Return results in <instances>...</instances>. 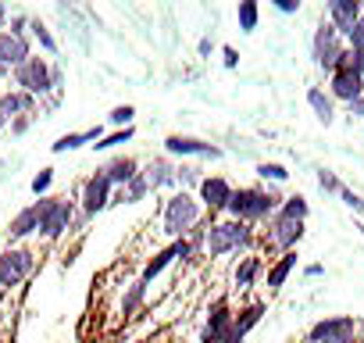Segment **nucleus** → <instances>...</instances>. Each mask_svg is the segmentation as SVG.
<instances>
[{
	"instance_id": "1",
	"label": "nucleus",
	"mask_w": 364,
	"mask_h": 343,
	"mask_svg": "<svg viewBox=\"0 0 364 343\" xmlns=\"http://www.w3.org/2000/svg\"><path fill=\"white\" fill-rule=\"evenodd\" d=\"M204 222V208L190 190H175L171 197H164L161 204V233L175 243V240H186L197 226Z\"/></svg>"
},
{
	"instance_id": "2",
	"label": "nucleus",
	"mask_w": 364,
	"mask_h": 343,
	"mask_svg": "<svg viewBox=\"0 0 364 343\" xmlns=\"http://www.w3.org/2000/svg\"><path fill=\"white\" fill-rule=\"evenodd\" d=\"M257 247V229L236 218H215L208 226V258H229V254H254Z\"/></svg>"
},
{
	"instance_id": "3",
	"label": "nucleus",
	"mask_w": 364,
	"mask_h": 343,
	"mask_svg": "<svg viewBox=\"0 0 364 343\" xmlns=\"http://www.w3.org/2000/svg\"><path fill=\"white\" fill-rule=\"evenodd\" d=\"M282 197L272 190V186H240L225 208L229 218L236 222H247V226H257V222H272V215L279 211Z\"/></svg>"
},
{
	"instance_id": "4",
	"label": "nucleus",
	"mask_w": 364,
	"mask_h": 343,
	"mask_svg": "<svg viewBox=\"0 0 364 343\" xmlns=\"http://www.w3.org/2000/svg\"><path fill=\"white\" fill-rule=\"evenodd\" d=\"M61 68H54L47 58H40V54H33L29 61H22L15 72H11V83H15V90H22V93H29V97H47V93H54V90H61Z\"/></svg>"
},
{
	"instance_id": "5",
	"label": "nucleus",
	"mask_w": 364,
	"mask_h": 343,
	"mask_svg": "<svg viewBox=\"0 0 364 343\" xmlns=\"http://www.w3.org/2000/svg\"><path fill=\"white\" fill-rule=\"evenodd\" d=\"M36 208H40V233L36 236H43L47 243L61 240L75 222V201H68V197H40Z\"/></svg>"
},
{
	"instance_id": "6",
	"label": "nucleus",
	"mask_w": 364,
	"mask_h": 343,
	"mask_svg": "<svg viewBox=\"0 0 364 343\" xmlns=\"http://www.w3.org/2000/svg\"><path fill=\"white\" fill-rule=\"evenodd\" d=\"M343 54H346V40H343L328 22H321V26L314 29V36H311V58H314V65L332 75V72H339Z\"/></svg>"
},
{
	"instance_id": "7",
	"label": "nucleus",
	"mask_w": 364,
	"mask_h": 343,
	"mask_svg": "<svg viewBox=\"0 0 364 343\" xmlns=\"http://www.w3.org/2000/svg\"><path fill=\"white\" fill-rule=\"evenodd\" d=\"M36 268V254L29 247L8 243V250H0V290H15L22 286Z\"/></svg>"
},
{
	"instance_id": "8",
	"label": "nucleus",
	"mask_w": 364,
	"mask_h": 343,
	"mask_svg": "<svg viewBox=\"0 0 364 343\" xmlns=\"http://www.w3.org/2000/svg\"><path fill=\"white\" fill-rule=\"evenodd\" d=\"M232 194H236V186H232L225 176H204L200 186H197V201H200V208H204L211 218H215V215H225Z\"/></svg>"
},
{
	"instance_id": "9",
	"label": "nucleus",
	"mask_w": 364,
	"mask_h": 343,
	"mask_svg": "<svg viewBox=\"0 0 364 343\" xmlns=\"http://www.w3.org/2000/svg\"><path fill=\"white\" fill-rule=\"evenodd\" d=\"M304 233H307V222H296V218H279V215H272L264 243H268V247H275L279 254H289V250H296V247H300Z\"/></svg>"
},
{
	"instance_id": "10",
	"label": "nucleus",
	"mask_w": 364,
	"mask_h": 343,
	"mask_svg": "<svg viewBox=\"0 0 364 343\" xmlns=\"http://www.w3.org/2000/svg\"><path fill=\"white\" fill-rule=\"evenodd\" d=\"M232 322H236V307L225 297H218L208 311L204 329H200V343H225V336L232 332Z\"/></svg>"
},
{
	"instance_id": "11",
	"label": "nucleus",
	"mask_w": 364,
	"mask_h": 343,
	"mask_svg": "<svg viewBox=\"0 0 364 343\" xmlns=\"http://www.w3.org/2000/svg\"><path fill=\"white\" fill-rule=\"evenodd\" d=\"M33 58V43L22 36H11L8 29H0V79H11V72Z\"/></svg>"
},
{
	"instance_id": "12",
	"label": "nucleus",
	"mask_w": 364,
	"mask_h": 343,
	"mask_svg": "<svg viewBox=\"0 0 364 343\" xmlns=\"http://www.w3.org/2000/svg\"><path fill=\"white\" fill-rule=\"evenodd\" d=\"M111 194H114V186L107 183V176H104V172L97 168L93 172V176L82 183V197H79V204H82V215H100L107 204H111Z\"/></svg>"
},
{
	"instance_id": "13",
	"label": "nucleus",
	"mask_w": 364,
	"mask_h": 343,
	"mask_svg": "<svg viewBox=\"0 0 364 343\" xmlns=\"http://www.w3.org/2000/svg\"><path fill=\"white\" fill-rule=\"evenodd\" d=\"M164 154H171V157H222V147H215L208 139H197V136L171 132L164 139Z\"/></svg>"
},
{
	"instance_id": "14",
	"label": "nucleus",
	"mask_w": 364,
	"mask_h": 343,
	"mask_svg": "<svg viewBox=\"0 0 364 343\" xmlns=\"http://www.w3.org/2000/svg\"><path fill=\"white\" fill-rule=\"evenodd\" d=\"M350 332H357V318L353 315H332V318H321L307 329V343H325V339L350 336Z\"/></svg>"
},
{
	"instance_id": "15",
	"label": "nucleus",
	"mask_w": 364,
	"mask_h": 343,
	"mask_svg": "<svg viewBox=\"0 0 364 343\" xmlns=\"http://www.w3.org/2000/svg\"><path fill=\"white\" fill-rule=\"evenodd\" d=\"M360 22V0H328V26L346 40Z\"/></svg>"
},
{
	"instance_id": "16",
	"label": "nucleus",
	"mask_w": 364,
	"mask_h": 343,
	"mask_svg": "<svg viewBox=\"0 0 364 343\" xmlns=\"http://www.w3.org/2000/svg\"><path fill=\"white\" fill-rule=\"evenodd\" d=\"M143 176H146V183H150V194H157V190H178V164H171L168 157H154L146 168H143Z\"/></svg>"
},
{
	"instance_id": "17",
	"label": "nucleus",
	"mask_w": 364,
	"mask_h": 343,
	"mask_svg": "<svg viewBox=\"0 0 364 343\" xmlns=\"http://www.w3.org/2000/svg\"><path fill=\"white\" fill-rule=\"evenodd\" d=\"M100 172L107 176V183H111V186H118V190H122V186H129V183L139 176L143 168H139V161H136L132 154H118V157H111Z\"/></svg>"
},
{
	"instance_id": "18",
	"label": "nucleus",
	"mask_w": 364,
	"mask_h": 343,
	"mask_svg": "<svg viewBox=\"0 0 364 343\" xmlns=\"http://www.w3.org/2000/svg\"><path fill=\"white\" fill-rule=\"evenodd\" d=\"M33 107H36V97H29L22 90H4V93H0V118H4V122L29 118Z\"/></svg>"
},
{
	"instance_id": "19",
	"label": "nucleus",
	"mask_w": 364,
	"mask_h": 343,
	"mask_svg": "<svg viewBox=\"0 0 364 343\" xmlns=\"http://www.w3.org/2000/svg\"><path fill=\"white\" fill-rule=\"evenodd\" d=\"M360 93H364V79H360V75H353V72H346V68L332 72V83H328V97H332V100L353 104Z\"/></svg>"
},
{
	"instance_id": "20",
	"label": "nucleus",
	"mask_w": 364,
	"mask_h": 343,
	"mask_svg": "<svg viewBox=\"0 0 364 343\" xmlns=\"http://www.w3.org/2000/svg\"><path fill=\"white\" fill-rule=\"evenodd\" d=\"M36 233H40V208L29 204V208H22V211L11 218L8 240H11V243H22V240H29V236H36Z\"/></svg>"
},
{
	"instance_id": "21",
	"label": "nucleus",
	"mask_w": 364,
	"mask_h": 343,
	"mask_svg": "<svg viewBox=\"0 0 364 343\" xmlns=\"http://www.w3.org/2000/svg\"><path fill=\"white\" fill-rule=\"evenodd\" d=\"M296 250H289V254H279L268 268H264V286H268V293H279L282 286H286V279L293 275V268H296Z\"/></svg>"
},
{
	"instance_id": "22",
	"label": "nucleus",
	"mask_w": 364,
	"mask_h": 343,
	"mask_svg": "<svg viewBox=\"0 0 364 343\" xmlns=\"http://www.w3.org/2000/svg\"><path fill=\"white\" fill-rule=\"evenodd\" d=\"M261 272H264L261 254H247V258H240V265H236V272H232V290L247 293V290L257 283V275H261Z\"/></svg>"
},
{
	"instance_id": "23",
	"label": "nucleus",
	"mask_w": 364,
	"mask_h": 343,
	"mask_svg": "<svg viewBox=\"0 0 364 343\" xmlns=\"http://www.w3.org/2000/svg\"><path fill=\"white\" fill-rule=\"evenodd\" d=\"M175 261H178V240H175L171 247H164V250H157V254H154V258H150V261L143 265V272H139V279H143V283L150 286V283H154V279H157V275H161V272H164L168 265H175Z\"/></svg>"
},
{
	"instance_id": "24",
	"label": "nucleus",
	"mask_w": 364,
	"mask_h": 343,
	"mask_svg": "<svg viewBox=\"0 0 364 343\" xmlns=\"http://www.w3.org/2000/svg\"><path fill=\"white\" fill-rule=\"evenodd\" d=\"M93 139H97V143L104 139V129H100V125H93V129H86V132H65L50 150H54V154H68V150H79V147H86V143H93Z\"/></svg>"
},
{
	"instance_id": "25",
	"label": "nucleus",
	"mask_w": 364,
	"mask_h": 343,
	"mask_svg": "<svg viewBox=\"0 0 364 343\" xmlns=\"http://www.w3.org/2000/svg\"><path fill=\"white\" fill-rule=\"evenodd\" d=\"M261 318H264V300H254V304H247V307H240V311H236L232 332L247 339V336H250V329H254V325H257Z\"/></svg>"
},
{
	"instance_id": "26",
	"label": "nucleus",
	"mask_w": 364,
	"mask_h": 343,
	"mask_svg": "<svg viewBox=\"0 0 364 343\" xmlns=\"http://www.w3.org/2000/svg\"><path fill=\"white\" fill-rule=\"evenodd\" d=\"M307 104H311V111L318 115V122H325V125L336 122V104H332V97H328L321 86H311V90H307Z\"/></svg>"
},
{
	"instance_id": "27",
	"label": "nucleus",
	"mask_w": 364,
	"mask_h": 343,
	"mask_svg": "<svg viewBox=\"0 0 364 343\" xmlns=\"http://www.w3.org/2000/svg\"><path fill=\"white\" fill-rule=\"evenodd\" d=\"M275 215H279V218H296V222H307L311 204H307V197L293 194V197H282V204H279V211H275Z\"/></svg>"
},
{
	"instance_id": "28",
	"label": "nucleus",
	"mask_w": 364,
	"mask_h": 343,
	"mask_svg": "<svg viewBox=\"0 0 364 343\" xmlns=\"http://www.w3.org/2000/svg\"><path fill=\"white\" fill-rule=\"evenodd\" d=\"M143 300H146V283H143V279L129 283V290H125V297H122V315H125V318L136 315V311L143 307Z\"/></svg>"
},
{
	"instance_id": "29",
	"label": "nucleus",
	"mask_w": 364,
	"mask_h": 343,
	"mask_svg": "<svg viewBox=\"0 0 364 343\" xmlns=\"http://www.w3.org/2000/svg\"><path fill=\"white\" fill-rule=\"evenodd\" d=\"M236 22L243 33H254L257 22H261V8L254 4V0H240V8H236Z\"/></svg>"
},
{
	"instance_id": "30",
	"label": "nucleus",
	"mask_w": 364,
	"mask_h": 343,
	"mask_svg": "<svg viewBox=\"0 0 364 343\" xmlns=\"http://www.w3.org/2000/svg\"><path fill=\"white\" fill-rule=\"evenodd\" d=\"M29 33H33V40H36V47H40L43 54H58V40H54V33H50L40 19L29 22Z\"/></svg>"
},
{
	"instance_id": "31",
	"label": "nucleus",
	"mask_w": 364,
	"mask_h": 343,
	"mask_svg": "<svg viewBox=\"0 0 364 343\" xmlns=\"http://www.w3.org/2000/svg\"><path fill=\"white\" fill-rule=\"evenodd\" d=\"M146 194H150V183H146L143 172H139L129 186H122V201H125V204H139V201H146Z\"/></svg>"
},
{
	"instance_id": "32",
	"label": "nucleus",
	"mask_w": 364,
	"mask_h": 343,
	"mask_svg": "<svg viewBox=\"0 0 364 343\" xmlns=\"http://www.w3.org/2000/svg\"><path fill=\"white\" fill-rule=\"evenodd\" d=\"M257 176H261L264 183H286L289 172H286L279 161H261V164H257Z\"/></svg>"
},
{
	"instance_id": "33",
	"label": "nucleus",
	"mask_w": 364,
	"mask_h": 343,
	"mask_svg": "<svg viewBox=\"0 0 364 343\" xmlns=\"http://www.w3.org/2000/svg\"><path fill=\"white\" fill-rule=\"evenodd\" d=\"M132 115H136V107H132V104H118V107L107 115V122H111V125H118V129H129V125H132Z\"/></svg>"
},
{
	"instance_id": "34",
	"label": "nucleus",
	"mask_w": 364,
	"mask_h": 343,
	"mask_svg": "<svg viewBox=\"0 0 364 343\" xmlns=\"http://www.w3.org/2000/svg\"><path fill=\"white\" fill-rule=\"evenodd\" d=\"M339 68H346V72H353V75H360L364 79V51H350L346 47V54H343V65Z\"/></svg>"
},
{
	"instance_id": "35",
	"label": "nucleus",
	"mask_w": 364,
	"mask_h": 343,
	"mask_svg": "<svg viewBox=\"0 0 364 343\" xmlns=\"http://www.w3.org/2000/svg\"><path fill=\"white\" fill-rule=\"evenodd\" d=\"M132 136H136V129L129 125V129H118V132H111V136H104V139H100L97 147H100V150H111V147H122V143H129Z\"/></svg>"
},
{
	"instance_id": "36",
	"label": "nucleus",
	"mask_w": 364,
	"mask_h": 343,
	"mask_svg": "<svg viewBox=\"0 0 364 343\" xmlns=\"http://www.w3.org/2000/svg\"><path fill=\"white\" fill-rule=\"evenodd\" d=\"M200 172L190 168V164H178V190H186V186H200Z\"/></svg>"
},
{
	"instance_id": "37",
	"label": "nucleus",
	"mask_w": 364,
	"mask_h": 343,
	"mask_svg": "<svg viewBox=\"0 0 364 343\" xmlns=\"http://www.w3.org/2000/svg\"><path fill=\"white\" fill-rule=\"evenodd\" d=\"M50 183H54V168H40V176L33 179V194L43 197V194L50 190Z\"/></svg>"
},
{
	"instance_id": "38",
	"label": "nucleus",
	"mask_w": 364,
	"mask_h": 343,
	"mask_svg": "<svg viewBox=\"0 0 364 343\" xmlns=\"http://www.w3.org/2000/svg\"><path fill=\"white\" fill-rule=\"evenodd\" d=\"M318 186H321L325 194H336V197H339V190H343V183H339V179L332 176L328 168H321V172H318Z\"/></svg>"
},
{
	"instance_id": "39",
	"label": "nucleus",
	"mask_w": 364,
	"mask_h": 343,
	"mask_svg": "<svg viewBox=\"0 0 364 343\" xmlns=\"http://www.w3.org/2000/svg\"><path fill=\"white\" fill-rule=\"evenodd\" d=\"M339 201H343V204H346V208H350V211H357V215H360V211H364V201H360V197H357V194H353V190H346V186H343V190H339Z\"/></svg>"
},
{
	"instance_id": "40",
	"label": "nucleus",
	"mask_w": 364,
	"mask_h": 343,
	"mask_svg": "<svg viewBox=\"0 0 364 343\" xmlns=\"http://www.w3.org/2000/svg\"><path fill=\"white\" fill-rule=\"evenodd\" d=\"M346 47H350V51H364V19H360V22L353 26V33L346 36Z\"/></svg>"
},
{
	"instance_id": "41",
	"label": "nucleus",
	"mask_w": 364,
	"mask_h": 343,
	"mask_svg": "<svg viewBox=\"0 0 364 343\" xmlns=\"http://www.w3.org/2000/svg\"><path fill=\"white\" fill-rule=\"evenodd\" d=\"M222 61H225V68H240V51L236 47H222Z\"/></svg>"
},
{
	"instance_id": "42",
	"label": "nucleus",
	"mask_w": 364,
	"mask_h": 343,
	"mask_svg": "<svg viewBox=\"0 0 364 343\" xmlns=\"http://www.w3.org/2000/svg\"><path fill=\"white\" fill-rule=\"evenodd\" d=\"M275 8H279L282 15H296V11H300V0H275Z\"/></svg>"
},
{
	"instance_id": "43",
	"label": "nucleus",
	"mask_w": 364,
	"mask_h": 343,
	"mask_svg": "<svg viewBox=\"0 0 364 343\" xmlns=\"http://www.w3.org/2000/svg\"><path fill=\"white\" fill-rule=\"evenodd\" d=\"M350 115H357V118L364 122V93H360V97H357V100L350 104Z\"/></svg>"
},
{
	"instance_id": "44",
	"label": "nucleus",
	"mask_w": 364,
	"mask_h": 343,
	"mask_svg": "<svg viewBox=\"0 0 364 343\" xmlns=\"http://www.w3.org/2000/svg\"><path fill=\"white\" fill-rule=\"evenodd\" d=\"M325 343H360V336L350 332V336H336V339H325Z\"/></svg>"
},
{
	"instance_id": "45",
	"label": "nucleus",
	"mask_w": 364,
	"mask_h": 343,
	"mask_svg": "<svg viewBox=\"0 0 364 343\" xmlns=\"http://www.w3.org/2000/svg\"><path fill=\"white\" fill-rule=\"evenodd\" d=\"M211 47H215V43L204 36V40H200V47H197V51H200V58H208V54H211Z\"/></svg>"
},
{
	"instance_id": "46",
	"label": "nucleus",
	"mask_w": 364,
	"mask_h": 343,
	"mask_svg": "<svg viewBox=\"0 0 364 343\" xmlns=\"http://www.w3.org/2000/svg\"><path fill=\"white\" fill-rule=\"evenodd\" d=\"M11 129H15V132H26V129H29V118H18V122H11Z\"/></svg>"
},
{
	"instance_id": "47",
	"label": "nucleus",
	"mask_w": 364,
	"mask_h": 343,
	"mask_svg": "<svg viewBox=\"0 0 364 343\" xmlns=\"http://www.w3.org/2000/svg\"><path fill=\"white\" fill-rule=\"evenodd\" d=\"M4 22H8V8H4V4H0V26H4Z\"/></svg>"
},
{
	"instance_id": "48",
	"label": "nucleus",
	"mask_w": 364,
	"mask_h": 343,
	"mask_svg": "<svg viewBox=\"0 0 364 343\" xmlns=\"http://www.w3.org/2000/svg\"><path fill=\"white\" fill-rule=\"evenodd\" d=\"M357 336H364V315L357 318Z\"/></svg>"
},
{
	"instance_id": "49",
	"label": "nucleus",
	"mask_w": 364,
	"mask_h": 343,
	"mask_svg": "<svg viewBox=\"0 0 364 343\" xmlns=\"http://www.w3.org/2000/svg\"><path fill=\"white\" fill-rule=\"evenodd\" d=\"M360 19H364V0H360Z\"/></svg>"
},
{
	"instance_id": "50",
	"label": "nucleus",
	"mask_w": 364,
	"mask_h": 343,
	"mask_svg": "<svg viewBox=\"0 0 364 343\" xmlns=\"http://www.w3.org/2000/svg\"><path fill=\"white\" fill-rule=\"evenodd\" d=\"M4 125H8V122H4V118H0V129H4Z\"/></svg>"
},
{
	"instance_id": "51",
	"label": "nucleus",
	"mask_w": 364,
	"mask_h": 343,
	"mask_svg": "<svg viewBox=\"0 0 364 343\" xmlns=\"http://www.w3.org/2000/svg\"><path fill=\"white\" fill-rule=\"evenodd\" d=\"M0 164H4V157H0Z\"/></svg>"
}]
</instances>
